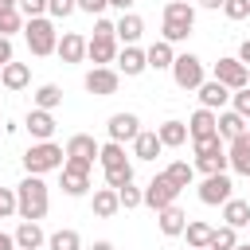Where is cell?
<instances>
[{
    "label": "cell",
    "mask_w": 250,
    "mask_h": 250,
    "mask_svg": "<svg viewBox=\"0 0 250 250\" xmlns=\"http://www.w3.org/2000/svg\"><path fill=\"white\" fill-rule=\"evenodd\" d=\"M51 207V191L43 184V176H23L16 184V215L27 219V223H39Z\"/></svg>",
    "instance_id": "6da1fadb"
},
{
    "label": "cell",
    "mask_w": 250,
    "mask_h": 250,
    "mask_svg": "<svg viewBox=\"0 0 250 250\" xmlns=\"http://www.w3.org/2000/svg\"><path fill=\"white\" fill-rule=\"evenodd\" d=\"M117 51H121V47H117L113 35H90V39H86V59H90L94 66H109V62L117 59Z\"/></svg>",
    "instance_id": "8fae6325"
},
{
    "label": "cell",
    "mask_w": 250,
    "mask_h": 250,
    "mask_svg": "<svg viewBox=\"0 0 250 250\" xmlns=\"http://www.w3.org/2000/svg\"><path fill=\"white\" fill-rule=\"evenodd\" d=\"M59 172H62V191H66L70 199H78V195H86V191H90V168H82V164H70V160H66Z\"/></svg>",
    "instance_id": "4fadbf2b"
},
{
    "label": "cell",
    "mask_w": 250,
    "mask_h": 250,
    "mask_svg": "<svg viewBox=\"0 0 250 250\" xmlns=\"http://www.w3.org/2000/svg\"><path fill=\"white\" fill-rule=\"evenodd\" d=\"M191 148H195V156H211V152H223L227 145H223V137L215 133V137H199V141H191Z\"/></svg>",
    "instance_id": "ab89813d"
},
{
    "label": "cell",
    "mask_w": 250,
    "mask_h": 250,
    "mask_svg": "<svg viewBox=\"0 0 250 250\" xmlns=\"http://www.w3.org/2000/svg\"><path fill=\"white\" fill-rule=\"evenodd\" d=\"M98 164H102V172L125 168V164H129V156H125V145H113V141H105V145L98 148Z\"/></svg>",
    "instance_id": "f1b7e54d"
},
{
    "label": "cell",
    "mask_w": 250,
    "mask_h": 250,
    "mask_svg": "<svg viewBox=\"0 0 250 250\" xmlns=\"http://www.w3.org/2000/svg\"><path fill=\"white\" fill-rule=\"evenodd\" d=\"M246 141H250V125H246Z\"/></svg>",
    "instance_id": "6f0895ef"
},
{
    "label": "cell",
    "mask_w": 250,
    "mask_h": 250,
    "mask_svg": "<svg viewBox=\"0 0 250 250\" xmlns=\"http://www.w3.org/2000/svg\"><path fill=\"white\" fill-rule=\"evenodd\" d=\"M227 160H230V168H234L238 176H250V141H246V137L230 141V145H227Z\"/></svg>",
    "instance_id": "83f0119b"
},
{
    "label": "cell",
    "mask_w": 250,
    "mask_h": 250,
    "mask_svg": "<svg viewBox=\"0 0 250 250\" xmlns=\"http://www.w3.org/2000/svg\"><path fill=\"white\" fill-rule=\"evenodd\" d=\"M195 172H203V176H219V172H227L230 168V160H227V148L223 152H211V156H195V164H191Z\"/></svg>",
    "instance_id": "d6a6232c"
},
{
    "label": "cell",
    "mask_w": 250,
    "mask_h": 250,
    "mask_svg": "<svg viewBox=\"0 0 250 250\" xmlns=\"http://www.w3.org/2000/svg\"><path fill=\"white\" fill-rule=\"evenodd\" d=\"M246 230H250V227H246Z\"/></svg>",
    "instance_id": "91938a15"
},
{
    "label": "cell",
    "mask_w": 250,
    "mask_h": 250,
    "mask_svg": "<svg viewBox=\"0 0 250 250\" xmlns=\"http://www.w3.org/2000/svg\"><path fill=\"white\" fill-rule=\"evenodd\" d=\"M188 35H191L188 23H172V20H164V27H160V39H164V43H184Z\"/></svg>",
    "instance_id": "f35d334b"
},
{
    "label": "cell",
    "mask_w": 250,
    "mask_h": 250,
    "mask_svg": "<svg viewBox=\"0 0 250 250\" xmlns=\"http://www.w3.org/2000/svg\"><path fill=\"white\" fill-rule=\"evenodd\" d=\"M246 125H250V121H242L234 109H219V113H215V133L223 137V145H230V141L246 137Z\"/></svg>",
    "instance_id": "9a60e30c"
},
{
    "label": "cell",
    "mask_w": 250,
    "mask_h": 250,
    "mask_svg": "<svg viewBox=\"0 0 250 250\" xmlns=\"http://www.w3.org/2000/svg\"><path fill=\"white\" fill-rule=\"evenodd\" d=\"M98 141L90 137V133H74L66 145H62V152H66V160L70 164H82V168H94V160H98Z\"/></svg>",
    "instance_id": "52a82bcc"
},
{
    "label": "cell",
    "mask_w": 250,
    "mask_h": 250,
    "mask_svg": "<svg viewBox=\"0 0 250 250\" xmlns=\"http://www.w3.org/2000/svg\"><path fill=\"white\" fill-rule=\"evenodd\" d=\"M12 238H16V250H43V246H47L43 227H39V223H27V219L16 227V234H12Z\"/></svg>",
    "instance_id": "ffe728a7"
},
{
    "label": "cell",
    "mask_w": 250,
    "mask_h": 250,
    "mask_svg": "<svg viewBox=\"0 0 250 250\" xmlns=\"http://www.w3.org/2000/svg\"><path fill=\"white\" fill-rule=\"evenodd\" d=\"M230 176L227 172H219V176H203V184H199V203H207V207H223L227 199H230Z\"/></svg>",
    "instance_id": "9c48e42d"
},
{
    "label": "cell",
    "mask_w": 250,
    "mask_h": 250,
    "mask_svg": "<svg viewBox=\"0 0 250 250\" xmlns=\"http://www.w3.org/2000/svg\"><path fill=\"white\" fill-rule=\"evenodd\" d=\"M215 82H223V86L234 94V90L250 86V66H242L234 55H223V59L215 62Z\"/></svg>",
    "instance_id": "8992f818"
},
{
    "label": "cell",
    "mask_w": 250,
    "mask_h": 250,
    "mask_svg": "<svg viewBox=\"0 0 250 250\" xmlns=\"http://www.w3.org/2000/svg\"><path fill=\"white\" fill-rule=\"evenodd\" d=\"M113 70L117 74H125V78H137V74H145L148 70V62H145V51L133 43V47H121L117 51V59H113Z\"/></svg>",
    "instance_id": "7c38bea8"
},
{
    "label": "cell",
    "mask_w": 250,
    "mask_h": 250,
    "mask_svg": "<svg viewBox=\"0 0 250 250\" xmlns=\"http://www.w3.org/2000/svg\"><path fill=\"white\" fill-rule=\"evenodd\" d=\"M176 195H180V188L164 176V172H156L148 184H145V207H152V211H164V207H172L176 203Z\"/></svg>",
    "instance_id": "5b68a950"
},
{
    "label": "cell",
    "mask_w": 250,
    "mask_h": 250,
    "mask_svg": "<svg viewBox=\"0 0 250 250\" xmlns=\"http://www.w3.org/2000/svg\"><path fill=\"white\" fill-rule=\"evenodd\" d=\"M113 35H117L125 47H133V43L145 35V20H141L137 12H121V20L113 23Z\"/></svg>",
    "instance_id": "ac0fdd59"
},
{
    "label": "cell",
    "mask_w": 250,
    "mask_h": 250,
    "mask_svg": "<svg viewBox=\"0 0 250 250\" xmlns=\"http://www.w3.org/2000/svg\"><path fill=\"white\" fill-rule=\"evenodd\" d=\"M160 152H164V145H160L156 129H141V133L133 137V156H137V160H156Z\"/></svg>",
    "instance_id": "44dd1931"
},
{
    "label": "cell",
    "mask_w": 250,
    "mask_h": 250,
    "mask_svg": "<svg viewBox=\"0 0 250 250\" xmlns=\"http://www.w3.org/2000/svg\"><path fill=\"white\" fill-rule=\"evenodd\" d=\"M199 8H207V12H215V8H223V0H195Z\"/></svg>",
    "instance_id": "f5cc1de1"
},
{
    "label": "cell",
    "mask_w": 250,
    "mask_h": 250,
    "mask_svg": "<svg viewBox=\"0 0 250 250\" xmlns=\"http://www.w3.org/2000/svg\"><path fill=\"white\" fill-rule=\"evenodd\" d=\"M27 82H31V66L27 62H16L12 59L8 66H0V86L4 90H23Z\"/></svg>",
    "instance_id": "603a6c76"
},
{
    "label": "cell",
    "mask_w": 250,
    "mask_h": 250,
    "mask_svg": "<svg viewBox=\"0 0 250 250\" xmlns=\"http://www.w3.org/2000/svg\"><path fill=\"white\" fill-rule=\"evenodd\" d=\"M16 4H20V0H0V12H12Z\"/></svg>",
    "instance_id": "11a10c76"
},
{
    "label": "cell",
    "mask_w": 250,
    "mask_h": 250,
    "mask_svg": "<svg viewBox=\"0 0 250 250\" xmlns=\"http://www.w3.org/2000/svg\"><path fill=\"white\" fill-rule=\"evenodd\" d=\"M70 12H78L74 0H47V16H51V20H66Z\"/></svg>",
    "instance_id": "ee69618b"
},
{
    "label": "cell",
    "mask_w": 250,
    "mask_h": 250,
    "mask_svg": "<svg viewBox=\"0 0 250 250\" xmlns=\"http://www.w3.org/2000/svg\"><path fill=\"white\" fill-rule=\"evenodd\" d=\"M234 250H250V242H238V246H234Z\"/></svg>",
    "instance_id": "9f6ffc18"
},
{
    "label": "cell",
    "mask_w": 250,
    "mask_h": 250,
    "mask_svg": "<svg viewBox=\"0 0 250 250\" xmlns=\"http://www.w3.org/2000/svg\"><path fill=\"white\" fill-rule=\"evenodd\" d=\"M55 55H59L66 66H74V62H82V59H86V39H82L78 31H62V35H59Z\"/></svg>",
    "instance_id": "2e32d148"
},
{
    "label": "cell",
    "mask_w": 250,
    "mask_h": 250,
    "mask_svg": "<svg viewBox=\"0 0 250 250\" xmlns=\"http://www.w3.org/2000/svg\"><path fill=\"white\" fill-rule=\"evenodd\" d=\"M223 227H234V230H242V227H250V203L246 199H227L223 203Z\"/></svg>",
    "instance_id": "d4e9b609"
},
{
    "label": "cell",
    "mask_w": 250,
    "mask_h": 250,
    "mask_svg": "<svg viewBox=\"0 0 250 250\" xmlns=\"http://www.w3.org/2000/svg\"><path fill=\"white\" fill-rule=\"evenodd\" d=\"M16 215V188H0V219Z\"/></svg>",
    "instance_id": "f6af8a7d"
},
{
    "label": "cell",
    "mask_w": 250,
    "mask_h": 250,
    "mask_svg": "<svg viewBox=\"0 0 250 250\" xmlns=\"http://www.w3.org/2000/svg\"><path fill=\"white\" fill-rule=\"evenodd\" d=\"M195 94H199V105L211 109V113H219V109L230 102V90H227L223 82H215V78H203V86H199Z\"/></svg>",
    "instance_id": "e0dca14e"
},
{
    "label": "cell",
    "mask_w": 250,
    "mask_h": 250,
    "mask_svg": "<svg viewBox=\"0 0 250 250\" xmlns=\"http://www.w3.org/2000/svg\"><path fill=\"white\" fill-rule=\"evenodd\" d=\"M105 133H109V141H113V145H125V141L133 145V137L141 133V117H137V113H129V109H125V113H113V117L105 121Z\"/></svg>",
    "instance_id": "30bf717a"
},
{
    "label": "cell",
    "mask_w": 250,
    "mask_h": 250,
    "mask_svg": "<svg viewBox=\"0 0 250 250\" xmlns=\"http://www.w3.org/2000/svg\"><path fill=\"white\" fill-rule=\"evenodd\" d=\"M156 227H160V234H164V238H180V234H184V227H188V215L172 203V207L156 211Z\"/></svg>",
    "instance_id": "d6986e66"
},
{
    "label": "cell",
    "mask_w": 250,
    "mask_h": 250,
    "mask_svg": "<svg viewBox=\"0 0 250 250\" xmlns=\"http://www.w3.org/2000/svg\"><path fill=\"white\" fill-rule=\"evenodd\" d=\"M117 203H121L125 211H133V207H145V188H137V184H125V188H117Z\"/></svg>",
    "instance_id": "8d00e7d4"
},
{
    "label": "cell",
    "mask_w": 250,
    "mask_h": 250,
    "mask_svg": "<svg viewBox=\"0 0 250 250\" xmlns=\"http://www.w3.org/2000/svg\"><path fill=\"white\" fill-rule=\"evenodd\" d=\"M184 250H191V246H184Z\"/></svg>",
    "instance_id": "680465c9"
},
{
    "label": "cell",
    "mask_w": 250,
    "mask_h": 250,
    "mask_svg": "<svg viewBox=\"0 0 250 250\" xmlns=\"http://www.w3.org/2000/svg\"><path fill=\"white\" fill-rule=\"evenodd\" d=\"M47 250H82V234L70 230V227H62V230L47 234Z\"/></svg>",
    "instance_id": "836d02e7"
},
{
    "label": "cell",
    "mask_w": 250,
    "mask_h": 250,
    "mask_svg": "<svg viewBox=\"0 0 250 250\" xmlns=\"http://www.w3.org/2000/svg\"><path fill=\"white\" fill-rule=\"evenodd\" d=\"M164 176H168V180H172V184L184 191V188H191V180H195V168H191L188 160H172V164L164 168Z\"/></svg>",
    "instance_id": "e575fe53"
},
{
    "label": "cell",
    "mask_w": 250,
    "mask_h": 250,
    "mask_svg": "<svg viewBox=\"0 0 250 250\" xmlns=\"http://www.w3.org/2000/svg\"><path fill=\"white\" fill-rule=\"evenodd\" d=\"M0 250H16V238H12V234H4V230H0Z\"/></svg>",
    "instance_id": "f907efd6"
},
{
    "label": "cell",
    "mask_w": 250,
    "mask_h": 250,
    "mask_svg": "<svg viewBox=\"0 0 250 250\" xmlns=\"http://www.w3.org/2000/svg\"><path fill=\"white\" fill-rule=\"evenodd\" d=\"M16 8H20L23 20H39V16H47V0H20Z\"/></svg>",
    "instance_id": "7bdbcfd3"
},
{
    "label": "cell",
    "mask_w": 250,
    "mask_h": 250,
    "mask_svg": "<svg viewBox=\"0 0 250 250\" xmlns=\"http://www.w3.org/2000/svg\"><path fill=\"white\" fill-rule=\"evenodd\" d=\"M211 223H203V219H188V227H184V238H188V246L191 250H207V242H211Z\"/></svg>",
    "instance_id": "f546056e"
},
{
    "label": "cell",
    "mask_w": 250,
    "mask_h": 250,
    "mask_svg": "<svg viewBox=\"0 0 250 250\" xmlns=\"http://www.w3.org/2000/svg\"><path fill=\"white\" fill-rule=\"evenodd\" d=\"M184 125H188V141L215 137V113H211V109H203V105H199V109H195V113H191Z\"/></svg>",
    "instance_id": "cb8c5ba5"
},
{
    "label": "cell",
    "mask_w": 250,
    "mask_h": 250,
    "mask_svg": "<svg viewBox=\"0 0 250 250\" xmlns=\"http://www.w3.org/2000/svg\"><path fill=\"white\" fill-rule=\"evenodd\" d=\"M62 164H66V152H62V145H55V141H31V148L23 152L27 176H47V172H59Z\"/></svg>",
    "instance_id": "7a4b0ae2"
},
{
    "label": "cell",
    "mask_w": 250,
    "mask_h": 250,
    "mask_svg": "<svg viewBox=\"0 0 250 250\" xmlns=\"http://www.w3.org/2000/svg\"><path fill=\"white\" fill-rule=\"evenodd\" d=\"M156 137H160V145H164V148H184V145H188V125L172 117V121L156 125Z\"/></svg>",
    "instance_id": "484cf974"
},
{
    "label": "cell",
    "mask_w": 250,
    "mask_h": 250,
    "mask_svg": "<svg viewBox=\"0 0 250 250\" xmlns=\"http://www.w3.org/2000/svg\"><path fill=\"white\" fill-rule=\"evenodd\" d=\"M94 35H113V20L98 16V20H94ZM113 39H117V35H113Z\"/></svg>",
    "instance_id": "7dc6e473"
},
{
    "label": "cell",
    "mask_w": 250,
    "mask_h": 250,
    "mask_svg": "<svg viewBox=\"0 0 250 250\" xmlns=\"http://www.w3.org/2000/svg\"><path fill=\"white\" fill-rule=\"evenodd\" d=\"M23 129L31 133V141H51L59 125H55V113H47V109H35V105H31V113L23 117Z\"/></svg>",
    "instance_id": "5bb4252c"
},
{
    "label": "cell",
    "mask_w": 250,
    "mask_h": 250,
    "mask_svg": "<svg viewBox=\"0 0 250 250\" xmlns=\"http://www.w3.org/2000/svg\"><path fill=\"white\" fill-rule=\"evenodd\" d=\"M74 4H78V12H86V16H94V20L109 8V0H74Z\"/></svg>",
    "instance_id": "bcb514c9"
},
{
    "label": "cell",
    "mask_w": 250,
    "mask_h": 250,
    "mask_svg": "<svg viewBox=\"0 0 250 250\" xmlns=\"http://www.w3.org/2000/svg\"><path fill=\"white\" fill-rule=\"evenodd\" d=\"M90 250H117V246H113V242H105V238H102V242H94V246H90Z\"/></svg>",
    "instance_id": "db71d44e"
},
{
    "label": "cell",
    "mask_w": 250,
    "mask_h": 250,
    "mask_svg": "<svg viewBox=\"0 0 250 250\" xmlns=\"http://www.w3.org/2000/svg\"><path fill=\"white\" fill-rule=\"evenodd\" d=\"M31 102H35V109H47V113H55V109L62 105V90H59L55 82H43V86L31 94Z\"/></svg>",
    "instance_id": "4dcf8cb0"
},
{
    "label": "cell",
    "mask_w": 250,
    "mask_h": 250,
    "mask_svg": "<svg viewBox=\"0 0 250 250\" xmlns=\"http://www.w3.org/2000/svg\"><path fill=\"white\" fill-rule=\"evenodd\" d=\"M164 20L195 27V4H188V0H168V4H164Z\"/></svg>",
    "instance_id": "1f68e13d"
},
{
    "label": "cell",
    "mask_w": 250,
    "mask_h": 250,
    "mask_svg": "<svg viewBox=\"0 0 250 250\" xmlns=\"http://www.w3.org/2000/svg\"><path fill=\"white\" fill-rule=\"evenodd\" d=\"M90 211H94L98 219H113V215L121 211L117 191H113V188H98V191H94V199H90Z\"/></svg>",
    "instance_id": "4316f807"
},
{
    "label": "cell",
    "mask_w": 250,
    "mask_h": 250,
    "mask_svg": "<svg viewBox=\"0 0 250 250\" xmlns=\"http://www.w3.org/2000/svg\"><path fill=\"white\" fill-rule=\"evenodd\" d=\"M82 86H86L94 98H109V94H117V86H121V74H117L113 66H94V70H86Z\"/></svg>",
    "instance_id": "ba28073f"
},
{
    "label": "cell",
    "mask_w": 250,
    "mask_h": 250,
    "mask_svg": "<svg viewBox=\"0 0 250 250\" xmlns=\"http://www.w3.org/2000/svg\"><path fill=\"white\" fill-rule=\"evenodd\" d=\"M230 109H234L242 121H250V86H242V90L230 94Z\"/></svg>",
    "instance_id": "60d3db41"
},
{
    "label": "cell",
    "mask_w": 250,
    "mask_h": 250,
    "mask_svg": "<svg viewBox=\"0 0 250 250\" xmlns=\"http://www.w3.org/2000/svg\"><path fill=\"white\" fill-rule=\"evenodd\" d=\"M23 39H27V51L31 55H55L59 47V31H55V20L39 16V20H23Z\"/></svg>",
    "instance_id": "3957f363"
},
{
    "label": "cell",
    "mask_w": 250,
    "mask_h": 250,
    "mask_svg": "<svg viewBox=\"0 0 250 250\" xmlns=\"http://www.w3.org/2000/svg\"><path fill=\"white\" fill-rule=\"evenodd\" d=\"M145 62H148V70H172V62H176V51H172V43L156 39L152 47H145Z\"/></svg>",
    "instance_id": "7402d4cb"
},
{
    "label": "cell",
    "mask_w": 250,
    "mask_h": 250,
    "mask_svg": "<svg viewBox=\"0 0 250 250\" xmlns=\"http://www.w3.org/2000/svg\"><path fill=\"white\" fill-rule=\"evenodd\" d=\"M16 31H23V16H20V8L0 12V35H4V39H12Z\"/></svg>",
    "instance_id": "74e56055"
},
{
    "label": "cell",
    "mask_w": 250,
    "mask_h": 250,
    "mask_svg": "<svg viewBox=\"0 0 250 250\" xmlns=\"http://www.w3.org/2000/svg\"><path fill=\"white\" fill-rule=\"evenodd\" d=\"M12 59H16V51H12V39H4V35H0V66H8Z\"/></svg>",
    "instance_id": "c3c4849f"
},
{
    "label": "cell",
    "mask_w": 250,
    "mask_h": 250,
    "mask_svg": "<svg viewBox=\"0 0 250 250\" xmlns=\"http://www.w3.org/2000/svg\"><path fill=\"white\" fill-rule=\"evenodd\" d=\"M234 246H238V230H234V227H215V230H211L207 250H234Z\"/></svg>",
    "instance_id": "d590c367"
},
{
    "label": "cell",
    "mask_w": 250,
    "mask_h": 250,
    "mask_svg": "<svg viewBox=\"0 0 250 250\" xmlns=\"http://www.w3.org/2000/svg\"><path fill=\"white\" fill-rule=\"evenodd\" d=\"M234 59H238L242 66H250V39H242V43H238V55H234Z\"/></svg>",
    "instance_id": "681fc988"
},
{
    "label": "cell",
    "mask_w": 250,
    "mask_h": 250,
    "mask_svg": "<svg viewBox=\"0 0 250 250\" xmlns=\"http://www.w3.org/2000/svg\"><path fill=\"white\" fill-rule=\"evenodd\" d=\"M203 59L199 55H176V62H172V82L180 86V90H199L203 86Z\"/></svg>",
    "instance_id": "277c9868"
},
{
    "label": "cell",
    "mask_w": 250,
    "mask_h": 250,
    "mask_svg": "<svg viewBox=\"0 0 250 250\" xmlns=\"http://www.w3.org/2000/svg\"><path fill=\"white\" fill-rule=\"evenodd\" d=\"M223 16L234 20V23L246 20V16H250V0H223Z\"/></svg>",
    "instance_id": "b9f144b4"
},
{
    "label": "cell",
    "mask_w": 250,
    "mask_h": 250,
    "mask_svg": "<svg viewBox=\"0 0 250 250\" xmlns=\"http://www.w3.org/2000/svg\"><path fill=\"white\" fill-rule=\"evenodd\" d=\"M109 4H113V8H121V12H133V4H137V0H109Z\"/></svg>",
    "instance_id": "816d5d0a"
}]
</instances>
